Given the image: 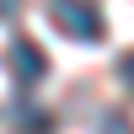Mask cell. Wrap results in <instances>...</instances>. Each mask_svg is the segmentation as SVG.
I'll return each instance as SVG.
<instances>
[{
	"label": "cell",
	"mask_w": 134,
	"mask_h": 134,
	"mask_svg": "<svg viewBox=\"0 0 134 134\" xmlns=\"http://www.w3.org/2000/svg\"><path fill=\"white\" fill-rule=\"evenodd\" d=\"M43 11H48V21L64 38H75V43H102L107 38V16H102L97 0H48Z\"/></svg>",
	"instance_id": "1"
},
{
	"label": "cell",
	"mask_w": 134,
	"mask_h": 134,
	"mask_svg": "<svg viewBox=\"0 0 134 134\" xmlns=\"http://www.w3.org/2000/svg\"><path fill=\"white\" fill-rule=\"evenodd\" d=\"M5 70H11V81H16L21 91H32V86L48 75V54H43L32 38H21V32H16L11 48H5Z\"/></svg>",
	"instance_id": "2"
},
{
	"label": "cell",
	"mask_w": 134,
	"mask_h": 134,
	"mask_svg": "<svg viewBox=\"0 0 134 134\" xmlns=\"http://www.w3.org/2000/svg\"><path fill=\"white\" fill-rule=\"evenodd\" d=\"M11 129H16V134H54V113L21 102V107H11Z\"/></svg>",
	"instance_id": "3"
},
{
	"label": "cell",
	"mask_w": 134,
	"mask_h": 134,
	"mask_svg": "<svg viewBox=\"0 0 134 134\" xmlns=\"http://www.w3.org/2000/svg\"><path fill=\"white\" fill-rule=\"evenodd\" d=\"M97 134H134V124H129V113H118V107H107V113L97 118Z\"/></svg>",
	"instance_id": "4"
},
{
	"label": "cell",
	"mask_w": 134,
	"mask_h": 134,
	"mask_svg": "<svg viewBox=\"0 0 134 134\" xmlns=\"http://www.w3.org/2000/svg\"><path fill=\"white\" fill-rule=\"evenodd\" d=\"M118 75H124V86H129V91H134V48L124 54V59H118Z\"/></svg>",
	"instance_id": "5"
},
{
	"label": "cell",
	"mask_w": 134,
	"mask_h": 134,
	"mask_svg": "<svg viewBox=\"0 0 134 134\" xmlns=\"http://www.w3.org/2000/svg\"><path fill=\"white\" fill-rule=\"evenodd\" d=\"M16 5L21 0H0V16H16Z\"/></svg>",
	"instance_id": "6"
}]
</instances>
